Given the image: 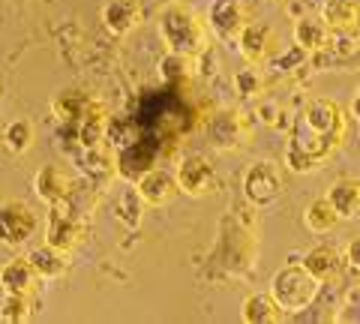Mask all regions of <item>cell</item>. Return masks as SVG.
Returning <instances> with one entry per match:
<instances>
[{
  "label": "cell",
  "mask_w": 360,
  "mask_h": 324,
  "mask_svg": "<svg viewBox=\"0 0 360 324\" xmlns=\"http://www.w3.org/2000/svg\"><path fill=\"white\" fill-rule=\"evenodd\" d=\"M345 261L354 267V271H360V238H352L345 247Z\"/></svg>",
  "instance_id": "obj_30"
},
{
  "label": "cell",
  "mask_w": 360,
  "mask_h": 324,
  "mask_svg": "<svg viewBox=\"0 0 360 324\" xmlns=\"http://www.w3.org/2000/svg\"><path fill=\"white\" fill-rule=\"evenodd\" d=\"M174 177H177L180 193L193 195V198H205L219 186L217 169H213L205 156H186V160H180Z\"/></svg>",
  "instance_id": "obj_7"
},
{
  "label": "cell",
  "mask_w": 360,
  "mask_h": 324,
  "mask_svg": "<svg viewBox=\"0 0 360 324\" xmlns=\"http://www.w3.org/2000/svg\"><path fill=\"white\" fill-rule=\"evenodd\" d=\"M39 219L33 207L25 201H4L0 205V243L6 247H25V243L37 234Z\"/></svg>",
  "instance_id": "obj_6"
},
{
  "label": "cell",
  "mask_w": 360,
  "mask_h": 324,
  "mask_svg": "<svg viewBox=\"0 0 360 324\" xmlns=\"http://www.w3.org/2000/svg\"><path fill=\"white\" fill-rule=\"evenodd\" d=\"M324 198L336 207L340 219H357L360 216V177H340L328 186Z\"/></svg>",
  "instance_id": "obj_16"
},
{
  "label": "cell",
  "mask_w": 360,
  "mask_h": 324,
  "mask_svg": "<svg viewBox=\"0 0 360 324\" xmlns=\"http://www.w3.org/2000/svg\"><path fill=\"white\" fill-rule=\"evenodd\" d=\"M135 189H139V195L144 198V205H150V207H162L168 201H174L180 193L177 177L162 171V169H150L144 177H139V181H135Z\"/></svg>",
  "instance_id": "obj_14"
},
{
  "label": "cell",
  "mask_w": 360,
  "mask_h": 324,
  "mask_svg": "<svg viewBox=\"0 0 360 324\" xmlns=\"http://www.w3.org/2000/svg\"><path fill=\"white\" fill-rule=\"evenodd\" d=\"M234 91H238L243 99L264 93V72L258 70V63H250V66H243V70L234 72Z\"/></svg>",
  "instance_id": "obj_26"
},
{
  "label": "cell",
  "mask_w": 360,
  "mask_h": 324,
  "mask_svg": "<svg viewBox=\"0 0 360 324\" xmlns=\"http://www.w3.org/2000/svg\"><path fill=\"white\" fill-rule=\"evenodd\" d=\"M357 30H360V27H357Z\"/></svg>",
  "instance_id": "obj_33"
},
{
  "label": "cell",
  "mask_w": 360,
  "mask_h": 324,
  "mask_svg": "<svg viewBox=\"0 0 360 324\" xmlns=\"http://www.w3.org/2000/svg\"><path fill=\"white\" fill-rule=\"evenodd\" d=\"M213 144L217 148H240V144L250 138L243 129V120L240 115H234V111H222V115H217V120H213Z\"/></svg>",
  "instance_id": "obj_21"
},
{
  "label": "cell",
  "mask_w": 360,
  "mask_h": 324,
  "mask_svg": "<svg viewBox=\"0 0 360 324\" xmlns=\"http://www.w3.org/2000/svg\"><path fill=\"white\" fill-rule=\"evenodd\" d=\"M207 18H210V30L219 39H238L240 30L246 27V9L240 0H213Z\"/></svg>",
  "instance_id": "obj_12"
},
{
  "label": "cell",
  "mask_w": 360,
  "mask_h": 324,
  "mask_svg": "<svg viewBox=\"0 0 360 324\" xmlns=\"http://www.w3.org/2000/svg\"><path fill=\"white\" fill-rule=\"evenodd\" d=\"M240 318L246 324H274V321H283L285 312L283 306L274 300V294H264V292H255L243 300V309H240Z\"/></svg>",
  "instance_id": "obj_19"
},
{
  "label": "cell",
  "mask_w": 360,
  "mask_h": 324,
  "mask_svg": "<svg viewBox=\"0 0 360 324\" xmlns=\"http://www.w3.org/2000/svg\"><path fill=\"white\" fill-rule=\"evenodd\" d=\"M0 103H4V84H0Z\"/></svg>",
  "instance_id": "obj_32"
},
{
  "label": "cell",
  "mask_w": 360,
  "mask_h": 324,
  "mask_svg": "<svg viewBox=\"0 0 360 324\" xmlns=\"http://www.w3.org/2000/svg\"><path fill=\"white\" fill-rule=\"evenodd\" d=\"M33 141H37V127H33V120L27 117H15V120H9L6 129H4V144H6V150L9 153H27L33 148Z\"/></svg>",
  "instance_id": "obj_23"
},
{
  "label": "cell",
  "mask_w": 360,
  "mask_h": 324,
  "mask_svg": "<svg viewBox=\"0 0 360 324\" xmlns=\"http://www.w3.org/2000/svg\"><path fill=\"white\" fill-rule=\"evenodd\" d=\"M156 162H160V144L156 141L135 138L127 148H120V153H117V171L127 177L129 183L144 177L150 169H156Z\"/></svg>",
  "instance_id": "obj_9"
},
{
  "label": "cell",
  "mask_w": 360,
  "mask_h": 324,
  "mask_svg": "<svg viewBox=\"0 0 360 324\" xmlns=\"http://www.w3.org/2000/svg\"><path fill=\"white\" fill-rule=\"evenodd\" d=\"M84 238V219L75 214L70 201L51 205L49 222H45V243L54 250H60L63 255H70Z\"/></svg>",
  "instance_id": "obj_5"
},
{
  "label": "cell",
  "mask_w": 360,
  "mask_h": 324,
  "mask_svg": "<svg viewBox=\"0 0 360 324\" xmlns=\"http://www.w3.org/2000/svg\"><path fill=\"white\" fill-rule=\"evenodd\" d=\"M103 111H105V105L84 91H60L51 99V115L58 117L60 124H82L84 117L103 115Z\"/></svg>",
  "instance_id": "obj_10"
},
{
  "label": "cell",
  "mask_w": 360,
  "mask_h": 324,
  "mask_svg": "<svg viewBox=\"0 0 360 324\" xmlns=\"http://www.w3.org/2000/svg\"><path fill=\"white\" fill-rule=\"evenodd\" d=\"M303 226L312 234H328L340 226V214H336V207L328 198H315L307 205V210H303Z\"/></svg>",
  "instance_id": "obj_22"
},
{
  "label": "cell",
  "mask_w": 360,
  "mask_h": 324,
  "mask_svg": "<svg viewBox=\"0 0 360 324\" xmlns=\"http://www.w3.org/2000/svg\"><path fill=\"white\" fill-rule=\"evenodd\" d=\"M345 132L348 124L340 103L324 96L309 99L295 120V129H291V141L285 148V169L295 174L321 169V162L342 144Z\"/></svg>",
  "instance_id": "obj_1"
},
{
  "label": "cell",
  "mask_w": 360,
  "mask_h": 324,
  "mask_svg": "<svg viewBox=\"0 0 360 324\" xmlns=\"http://www.w3.org/2000/svg\"><path fill=\"white\" fill-rule=\"evenodd\" d=\"M321 285H324L321 279L312 276L307 267L297 261V264L279 267L274 273V279H270V294H274V300L283 306L285 316H295V312L309 309L315 300H319Z\"/></svg>",
  "instance_id": "obj_2"
},
{
  "label": "cell",
  "mask_w": 360,
  "mask_h": 324,
  "mask_svg": "<svg viewBox=\"0 0 360 324\" xmlns=\"http://www.w3.org/2000/svg\"><path fill=\"white\" fill-rule=\"evenodd\" d=\"M312 276H319L321 283H330V279L340 273V267H342V255L340 250H333V247H324V243H319V247H312L303 252V261H300Z\"/></svg>",
  "instance_id": "obj_20"
},
{
  "label": "cell",
  "mask_w": 360,
  "mask_h": 324,
  "mask_svg": "<svg viewBox=\"0 0 360 324\" xmlns=\"http://www.w3.org/2000/svg\"><path fill=\"white\" fill-rule=\"evenodd\" d=\"M30 264H33V271H37L42 279H58L66 273V255L60 250H54V247H37V250H30Z\"/></svg>",
  "instance_id": "obj_24"
},
{
  "label": "cell",
  "mask_w": 360,
  "mask_h": 324,
  "mask_svg": "<svg viewBox=\"0 0 360 324\" xmlns=\"http://www.w3.org/2000/svg\"><path fill=\"white\" fill-rule=\"evenodd\" d=\"M37 279H39V273L33 271L30 259H9L0 267V288L9 294H30Z\"/></svg>",
  "instance_id": "obj_17"
},
{
  "label": "cell",
  "mask_w": 360,
  "mask_h": 324,
  "mask_svg": "<svg viewBox=\"0 0 360 324\" xmlns=\"http://www.w3.org/2000/svg\"><path fill=\"white\" fill-rule=\"evenodd\" d=\"M333 39H336V30H333L324 18L300 15V18L295 21V46L303 48L307 54L333 51Z\"/></svg>",
  "instance_id": "obj_11"
},
{
  "label": "cell",
  "mask_w": 360,
  "mask_h": 324,
  "mask_svg": "<svg viewBox=\"0 0 360 324\" xmlns=\"http://www.w3.org/2000/svg\"><path fill=\"white\" fill-rule=\"evenodd\" d=\"M258 117H262V124H267V127H279V117H285V115H283V108H279V103L267 99L264 105H258Z\"/></svg>",
  "instance_id": "obj_29"
},
{
  "label": "cell",
  "mask_w": 360,
  "mask_h": 324,
  "mask_svg": "<svg viewBox=\"0 0 360 324\" xmlns=\"http://www.w3.org/2000/svg\"><path fill=\"white\" fill-rule=\"evenodd\" d=\"M238 46H240V54L250 63H267V60L276 58L279 39H276V30L270 25H264V21H246V27L238 37Z\"/></svg>",
  "instance_id": "obj_8"
},
{
  "label": "cell",
  "mask_w": 360,
  "mask_h": 324,
  "mask_svg": "<svg viewBox=\"0 0 360 324\" xmlns=\"http://www.w3.org/2000/svg\"><path fill=\"white\" fill-rule=\"evenodd\" d=\"M33 193L45 205H60V201H70L72 195V177L66 174L60 165H42L33 177Z\"/></svg>",
  "instance_id": "obj_13"
},
{
  "label": "cell",
  "mask_w": 360,
  "mask_h": 324,
  "mask_svg": "<svg viewBox=\"0 0 360 324\" xmlns=\"http://www.w3.org/2000/svg\"><path fill=\"white\" fill-rule=\"evenodd\" d=\"M321 18L336 33H354L360 27V0H324Z\"/></svg>",
  "instance_id": "obj_18"
},
{
  "label": "cell",
  "mask_w": 360,
  "mask_h": 324,
  "mask_svg": "<svg viewBox=\"0 0 360 324\" xmlns=\"http://www.w3.org/2000/svg\"><path fill=\"white\" fill-rule=\"evenodd\" d=\"M160 37H162L168 51H180V54H201L205 51V25H201L198 15L184 4L162 9Z\"/></svg>",
  "instance_id": "obj_3"
},
{
  "label": "cell",
  "mask_w": 360,
  "mask_h": 324,
  "mask_svg": "<svg viewBox=\"0 0 360 324\" xmlns=\"http://www.w3.org/2000/svg\"><path fill=\"white\" fill-rule=\"evenodd\" d=\"M198 70V54H180V51H168L160 60V72L165 82H189Z\"/></svg>",
  "instance_id": "obj_25"
},
{
  "label": "cell",
  "mask_w": 360,
  "mask_h": 324,
  "mask_svg": "<svg viewBox=\"0 0 360 324\" xmlns=\"http://www.w3.org/2000/svg\"><path fill=\"white\" fill-rule=\"evenodd\" d=\"M141 13H144L141 0H108V4L103 6V13H99V18H103L108 33L127 37V33H132L135 27H139Z\"/></svg>",
  "instance_id": "obj_15"
},
{
  "label": "cell",
  "mask_w": 360,
  "mask_h": 324,
  "mask_svg": "<svg viewBox=\"0 0 360 324\" xmlns=\"http://www.w3.org/2000/svg\"><path fill=\"white\" fill-rule=\"evenodd\" d=\"M141 216H144V198L139 195V189H129L123 193L117 201V219L129 228H139L141 226Z\"/></svg>",
  "instance_id": "obj_27"
},
{
  "label": "cell",
  "mask_w": 360,
  "mask_h": 324,
  "mask_svg": "<svg viewBox=\"0 0 360 324\" xmlns=\"http://www.w3.org/2000/svg\"><path fill=\"white\" fill-rule=\"evenodd\" d=\"M352 117L360 120V91H357V96L352 99Z\"/></svg>",
  "instance_id": "obj_31"
},
{
  "label": "cell",
  "mask_w": 360,
  "mask_h": 324,
  "mask_svg": "<svg viewBox=\"0 0 360 324\" xmlns=\"http://www.w3.org/2000/svg\"><path fill=\"white\" fill-rule=\"evenodd\" d=\"M30 318V300L27 294H9L0 300V321L6 324H25Z\"/></svg>",
  "instance_id": "obj_28"
},
{
  "label": "cell",
  "mask_w": 360,
  "mask_h": 324,
  "mask_svg": "<svg viewBox=\"0 0 360 324\" xmlns=\"http://www.w3.org/2000/svg\"><path fill=\"white\" fill-rule=\"evenodd\" d=\"M285 193V171L283 165L262 160V162H252L243 174V195L250 205L255 207H270L276 205Z\"/></svg>",
  "instance_id": "obj_4"
}]
</instances>
